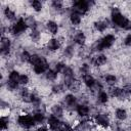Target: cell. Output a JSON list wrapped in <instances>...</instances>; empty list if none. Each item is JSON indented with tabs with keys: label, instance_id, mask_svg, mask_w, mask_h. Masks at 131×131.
Returning <instances> with one entry per match:
<instances>
[{
	"label": "cell",
	"instance_id": "1",
	"mask_svg": "<svg viewBox=\"0 0 131 131\" xmlns=\"http://www.w3.org/2000/svg\"><path fill=\"white\" fill-rule=\"evenodd\" d=\"M112 19H113L114 24L118 25L119 27L123 28L124 30H131V21L128 18H126L125 16H123L118 8H114L113 9V11H112Z\"/></svg>",
	"mask_w": 131,
	"mask_h": 131
},
{
	"label": "cell",
	"instance_id": "2",
	"mask_svg": "<svg viewBox=\"0 0 131 131\" xmlns=\"http://www.w3.org/2000/svg\"><path fill=\"white\" fill-rule=\"evenodd\" d=\"M114 41H115V37L113 35H106L100 41H98L94 44L93 49L94 50H102L103 48H108L113 45Z\"/></svg>",
	"mask_w": 131,
	"mask_h": 131
},
{
	"label": "cell",
	"instance_id": "3",
	"mask_svg": "<svg viewBox=\"0 0 131 131\" xmlns=\"http://www.w3.org/2000/svg\"><path fill=\"white\" fill-rule=\"evenodd\" d=\"M48 124L52 131H62L63 128L66 127V124H62L55 116H51L48 119Z\"/></svg>",
	"mask_w": 131,
	"mask_h": 131
},
{
	"label": "cell",
	"instance_id": "4",
	"mask_svg": "<svg viewBox=\"0 0 131 131\" xmlns=\"http://www.w3.org/2000/svg\"><path fill=\"white\" fill-rule=\"evenodd\" d=\"M17 122H18V124L21 127L27 128V129L28 128H31L34 125V123H35L33 117L30 116V115H20L18 117V119H17Z\"/></svg>",
	"mask_w": 131,
	"mask_h": 131
},
{
	"label": "cell",
	"instance_id": "5",
	"mask_svg": "<svg viewBox=\"0 0 131 131\" xmlns=\"http://www.w3.org/2000/svg\"><path fill=\"white\" fill-rule=\"evenodd\" d=\"M27 27H28V26H27L26 21H25L23 18H19V19L16 21V24L13 25V27L11 28V33H12L13 35H19V34H21L23 32L26 31Z\"/></svg>",
	"mask_w": 131,
	"mask_h": 131
},
{
	"label": "cell",
	"instance_id": "6",
	"mask_svg": "<svg viewBox=\"0 0 131 131\" xmlns=\"http://www.w3.org/2000/svg\"><path fill=\"white\" fill-rule=\"evenodd\" d=\"M89 6H88V2L84 1V0H80L77 1L75 3V12L79 13V14H84L87 12Z\"/></svg>",
	"mask_w": 131,
	"mask_h": 131
},
{
	"label": "cell",
	"instance_id": "7",
	"mask_svg": "<svg viewBox=\"0 0 131 131\" xmlns=\"http://www.w3.org/2000/svg\"><path fill=\"white\" fill-rule=\"evenodd\" d=\"M47 69H48V63H47V61H46V59L44 57H41L40 60L36 64H34V71L37 74L44 73Z\"/></svg>",
	"mask_w": 131,
	"mask_h": 131
},
{
	"label": "cell",
	"instance_id": "8",
	"mask_svg": "<svg viewBox=\"0 0 131 131\" xmlns=\"http://www.w3.org/2000/svg\"><path fill=\"white\" fill-rule=\"evenodd\" d=\"M64 84H66V86L69 88V89H71L72 91H78V89H79V82L77 81V80H75L74 78H71V79H67L66 80V82H64Z\"/></svg>",
	"mask_w": 131,
	"mask_h": 131
},
{
	"label": "cell",
	"instance_id": "9",
	"mask_svg": "<svg viewBox=\"0 0 131 131\" xmlns=\"http://www.w3.org/2000/svg\"><path fill=\"white\" fill-rule=\"evenodd\" d=\"M1 53L2 54H8L9 49H10V41L7 38L2 37L1 39Z\"/></svg>",
	"mask_w": 131,
	"mask_h": 131
},
{
	"label": "cell",
	"instance_id": "10",
	"mask_svg": "<svg viewBox=\"0 0 131 131\" xmlns=\"http://www.w3.org/2000/svg\"><path fill=\"white\" fill-rule=\"evenodd\" d=\"M95 122L98 125L102 126V127H107L108 126V123H110L107 117L105 115H102V114H99V115H97L95 117Z\"/></svg>",
	"mask_w": 131,
	"mask_h": 131
},
{
	"label": "cell",
	"instance_id": "11",
	"mask_svg": "<svg viewBox=\"0 0 131 131\" xmlns=\"http://www.w3.org/2000/svg\"><path fill=\"white\" fill-rule=\"evenodd\" d=\"M91 62L94 66H102V64H104L106 62V57L104 55H98V56L93 57Z\"/></svg>",
	"mask_w": 131,
	"mask_h": 131
},
{
	"label": "cell",
	"instance_id": "12",
	"mask_svg": "<svg viewBox=\"0 0 131 131\" xmlns=\"http://www.w3.org/2000/svg\"><path fill=\"white\" fill-rule=\"evenodd\" d=\"M20 95H21L24 101H26V102H32V93H30L27 88H23L21 89Z\"/></svg>",
	"mask_w": 131,
	"mask_h": 131
},
{
	"label": "cell",
	"instance_id": "13",
	"mask_svg": "<svg viewBox=\"0 0 131 131\" xmlns=\"http://www.w3.org/2000/svg\"><path fill=\"white\" fill-rule=\"evenodd\" d=\"M83 81H84V83H85L88 87H93V86L95 85V80H94V78H93L91 75H89V74H86V75L83 76Z\"/></svg>",
	"mask_w": 131,
	"mask_h": 131
},
{
	"label": "cell",
	"instance_id": "14",
	"mask_svg": "<svg viewBox=\"0 0 131 131\" xmlns=\"http://www.w3.org/2000/svg\"><path fill=\"white\" fill-rule=\"evenodd\" d=\"M47 47H48L49 50L55 51V50H57L59 48V42L56 39H51V40H49V42L47 44Z\"/></svg>",
	"mask_w": 131,
	"mask_h": 131
},
{
	"label": "cell",
	"instance_id": "15",
	"mask_svg": "<svg viewBox=\"0 0 131 131\" xmlns=\"http://www.w3.org/2000/svg\"><path fill=\"white\" fill-rule=\"evenodd\" d=\"M77 113H78V115H80L81 117H85V116L88 115L89 108H88V106H86V105H84V104H81V105H78V106H77Z\"/></svg>",
	"mask_w": 131,
	"mask_h": 131
},
{
	"label": "cell",
	"instance_id": "16",
	"mask_svg": "<svg viewBox=\"0 0 131 131\" xmlns=\"http://www.w3.org/2000/svg\"><path fill=\"white\" fill-rule=\"evenodd\" d=\"M96 30H98L99 32H103L106 28H107V20H99V21H96L94 24Z\"/></svg>",
	"mask_w": 131,
	"mask_h": 131
},
{
	"label": "cell",
	"instance_id": "17",
	"mask_svg": "<svg viewBox=\"0 0 131 131\" xmlns=\"http://www.w3.org/2000/svg\"><path fill=\"white\" fill-rule=\"evenodd\" d=\"M64 103L68 105V106H73L75 103H76V97L72 94H68L64 98Z\"/></svg>",
	"mask_w": 131,
	"mask_h": 131
},
{
	"label": "cell",
	"instance_id": "18",
	"mask_svg": "<svg viewBox=\"0 0 131 131\" xmlns=\"http://www.w3.org/2000/svg\"><path fill=\"white\" fill-rule=\"evenodd\" d=\"M70 18H71V21H72L73 25H79L80 21H81V16H80V14L77 13V12H75V11L71 14Z\"/></svg>",
	"mask_w": 131,
	"mask_h": 131
},
{
	"label": "cell",
	"instance_id": "19",
	"mask_svg": "<svg viewBox=\"0 0 131 131\" xmlns=\"http://www.w3.org/2000/svg\"><path fill=\"white\" fill-rule=\"evenodd\" d=\"M74 39H75L76 43H78V44H80V45H83V44L85 43V35H84L82 32L77 33Z\"/></svg>",
	"mask_w": 131,
	"mask_h": 131
},
{
	"label": "cell",
	"instance_id": "20",
	"mask_svg": "<svg viewBox=\"0 0 131 131\" xmlns=\"http://www.w3.org/2000/svg\"><path fill=\"white\" fill-rule=\"evenodd\" d=\"M111 95L114 97H122L124 95V93H123L122 89L115 87V88H111Z\"/></svg>",
	"mask_w": 131,
	"mask_h": 131
},
{
	"label": "cell",
	"instance_id": "21",
	"mask_svg": "<svg viewBox=\"0 0 131 131\" xmlns=\"http://www.w3.org/2000/svg\"><path fill=\"white\" fill-rule=\"evenodd\" d=\"M47 29L50 31V33H52V34H56L58 28H57V25H56L54 21L49 20V21L47 23Z\"/></svg>",
	"mask_w": 131,
	"mask_h": 131
},
{
	"label": "cell",
	"instance_id": "22",
	"mask_svg": "<svg viewBox=\"0 0 131 131\" xmlns=\"http://www.w3.org/2000/svg\"><path fill=\"white\" fill-rule=\"evenodd\" d=\"M62 107L60 106V105H53L52 106V114H53V116H55V117H61L62 116Z\"/></svg>",
	"mask_w": 131,
	"mask_h": 131
},
{
	"label": "cell",
	"instance_id": "23",
	"mask_svg": "<svg viewBox=\"0 0 131 131\" xmlns=\"http://www.w3.org/2000/svg\"><path fill=\"white\" fill-rule=\"evenodd\" d=\"M116 117L119 119V120H125L127 118V113L125 110L123 108H118L116 111Z\"/></svg>",
	"mask_w": 131,
	"mask_h": 131
},
{
	"label": "cell",
	"instance_id": "24",
	"mask_svg": "<svg viewBox=\"0 0 131 131\" xmlns=\"http://www.w3.org/2000/svg\"><path fill=\"white\" fill-rule=\"evenodd\" d=\"M33 119H34L35 123H42L43 120H44V115H43L41 112H37V113L34 114Z\"/></svg>",
	"mask_w": 131,
	"mask_h": 131
},
{
	"label": "cell",
	"instance_id": "25",
	"mask_svg": "<svg viewBox=\"0 0 131 131\" xmlns=\"http://www.w3.org/2000/svg\"><path fill=\"white\" fill-rule=\"evenodd\" d=\"M25 21H26V24H27V26H28V27H31L33 30H36V20H35L32 16L27 17Z\"/></svg>",
	"mask_w": 131,
	"mask_h": 131
},
{
	"label": "cell",
	"instance_id": "26",
	"mask_svg": "<svg viewBox=\"0 0 131 131\" xmlns=\"http://www.w3.org/2000/svg\"><path fill=\"white\" fill-rule=\"evenodd\" d=\"M62 73H63V75H64V77L67 78V79H71V78H73V70L71 69V68H69V67H66L64 69H63V71H62Z\"/></svg>",
	"mask_w": 131,
	"mask_h": 131
},
{
	"label": "cell",
	"instance_id": "27",
	"mask_svg": "<svg viewBox=\"0 0 131 131\" xmlns=\"http://www.w3.org/2000/svg\"><path fill=\"white\" fill-rule=\"evenodd\" d=\"M107 94L105 93V92H103V91H101L99 94H98V101L100 102V103H105L106 101H107Z\"/></svg>",
	"mask_w": 131,
	"mask_h": 131
},
{
	"label": "cell",
	"instance_id": "28",
	"mask_svg": "<svg viewBox=\"0 0 131 131\" xmlns=\"http://www.w3.org/2000/svg\"><path fill=\"white\" fill-rule=\"evenodd\" d=\"M31 5L33 6V8H34L36 11H40V10L42 9V4H41V2L38 1V0L32 1V2H31Z\"/></svg>",
	"mask_w": 131,
	"mask_h": 131
},
{
	"label": "cell",
	"instance_id": "29",
	"mask_svg": "<svg viewBox=\"0 0 131 131\" xmlns=\"http://www.w3.org/2000/svg\"><path fill=\"white\" fill-rule=\"evenodd\" d=\"M104 80H105V82L107 83V84H110V85H113V84H115L116 83V77L114 76V75H106L105 76V78H104Z\"/></svg>",
	"mask_w": 131,
	"mask_h": 131
},
{
	"label": "cell",
	"instance_id": "30",
	"mask_svg": "<svg viewBox=\"0 0 131 131\" xmlns=\"http://www.w3.org/2000/svg\"><path fill=\"white\" fill-rule=\"evenodd\" d=\"M4 13H5V16H6L8 19H14V16H15V14H14V12H13L12 10H10L8 7L5 9Z\"/></svg>",
	"mask_w": 131,
	"mask_h": 131
},
{
	"label": "cell",
	"instance_id": "31",
	"mask_svg": "<svg viewBox=\"0 0 131 131\" xmlns=\"http://www.w3.org/2000/svg\"><path fill=\"white\" fill-rule=\"evenodd\" d=\"M20 59L23 61H26V62H30V59H31V55L29 54L28 51H24L21 54H20Z\"/></svg>",
	"mask_w": 131,
	"mask_h": 131
},
{
	"label": "cell",
	"instance_id": "32",
	"mask_svg": "<svg viewBox=\"0 0 131 131\" xmlns=\"http://www.w3.org/2000/svg\"><path fill=\"white\" fill-rule=\"evenodd\" d=\"M56 72L54 71V70H49L48 72H47V74H46V78L48 79V80H54L55 78H56Z\"/></svg>",
	"mask_w": 131,
	"mask_h": 131
},
{
	"label": "cell",
	"instance_id": "33",
	"mask_svg": "<svg viewBox=\"0 0 131 131\" xmlns=\"http://www.w3.org/2000/svg\"><path fill=\"white\" fill-rule=\"evenodd\" d=\"M7 125H8V119L5 118V117H1V119H0V127H1V129L2 130L6 129Z\"/></svg>",
	"mask_w": 131,
	"mask_h": 131
},
{
	"label": "cell",
	"instance_id": "34",
	"mask_svg": "<svg viewBox=\"0 0 131 131\" xmlns=\"http://www.w3.org/2000/svg\"><path fill=\"white\" fill-rule=\"evenodd\" d=\"M31 38H32V40L34 42H37L39 40V38H40V33L37 30H33L32 33H31Z\"/></svg>",
	"mask_w": 131,
	"mask_h": 131
},
{
	"label": "cell",
	"instance_id": "35",
	"mask_svg": "<svg viewBox=\"0 0 131 131\" xmlns=\"http://www.w3.org/2000/svg\"><path fill=\"white\" fill-rule=\"evenodd\" d=\"M18 82L23 85H26L28 82H29V78L27 75H20L19 76V79H18Z\"/></svg>",
	"mask_w": 131,
	"mask_h": 131
},
{
	"label": "cell",
	"instance_id": "36",
	"mask_svg": "<svg viewBox=\"0 0 131 131\" xmlns=\"http://www.w3.org/2000/svg\"><path fill=\"white\" fill-rule=\"evenodd\" d=\"M66 68V66L62 63V62H58V63H56V66H55V72L56 73H59V72H62L63 71V69Z\"/></svg>",
	"mask_w": 131,
	"mask_h": 131
},
{
	"label": "cell",
	"instance_id": "37",
	"mask_svg": "<svg viewBox=\"0 0 131 131\" xmlns=\"http://www.w3.org/2000/svg\"><path fill=\"white\" fill-rule=\"evenodd\" d=\"M62 86L61 85H54L53 87H52V91H53V93H60L61 91H62Z\"/></svg>",
	"mask_w": 131,
	"mask_h": 131
},
{
	"label": "cell",
	"instance_id": "38",
	"mask_svg": "<svg viewBox=\"0 0 131 131\" xmlns=\"http://www.w3.org/2000/svg\"><path fill=\"white\" fill-rule=\"evenodd\" d=\"M80 71H81V73L83 74V76H84V75H86V74H88V71H89V66H88V64H86V63H84V64L81 67Z\"/></svg>",
	"mask_w": 131,
	"mask_h": 131
},
{
	"label": "cell",
	"instance_id": "39",
	"mask_svg": "<svg viewBox=\"0 0 131 131\" xmlns=\"http://www.w3.org/2000/svg\"><path fill=\"white\" fill-rule=\"evenodd\" d=\"M124 94H130L131 93V85H126L124 86V88L122 89Z\"/></svg>",
	"mask_w": 131,
	"mask_h": 131
},
{
	"label": "cell",
	"instance_id": "40",
	"mask_svg": "<svg viewBox=\"0 0 131 131\" xmlns=\"http://www.w3.org/2000/svg\"><path fill=\"white\" fill-rule=\"evenodd\" d=\"M52 5H53V7L55 8V9H60L61 8V2L60 1H53L52 2Z\"/></svg>",
	"mask_w": 131,
	"mask_h": 131
},
{
	"label": "cell",
	"instance_id": "41",
	"mask_svg": "<svg viewBox=\"0 0 131 131\" xmlns=\"http://www.w3.org/2000/svg\"><path fill=\"white\" fill-rule=\"evenodd\" d=\"M64 54H66V55H68V56H71V55L73 54V48H72L71 46L67 47V48H66V50H64Z\"/></svg>",
	"mask_w": 131,
	"mask_h": 131
},
{
	"label": "cell",
	"instance_id": "42",
	"mask_svg": "<svg viewBox=\"0 0 131 131\" xmlns=\"http://www.w3.org/2000/svg\"><path fill=\"white\" fill-rule=\"evenodd\" d=\"M125 44H126L127 46H131V34L126 37V39H125Z\"/></svg>",
	"mask_w": 131,
	"mask_h": 131
},
{
	"label": "cell",
	"instance_id": "43",
	"mask_svg": "<svg viewBox=\"0 0 131 131\" xmlns=\"http://www.w3.org/2000/svg\"><path fill=\"white\" fill-rule=\"evenodd\" d=\"M62 131H74V130H73V129H72V128H71L70 126L66 125V127L63 128V130H62Z\"/></svg>",
	"mask_w": 131,
	"mask_h": 131
},
{
	"label": "cell",
	"instance_id": "44",
	"mask_svg": "<svg viewBox=\"0 0 131 131\" xmlns=\"http://www.w3.org/2000/svg\"><path fill=\"white\" fill-rule=\"evenodd\" d=\"M37 131H47V129H46L45 127H41V128L37 129Z\"/></svg>",
	"mask_w": 131,
	"mask_h": 131
}]
</instances>
